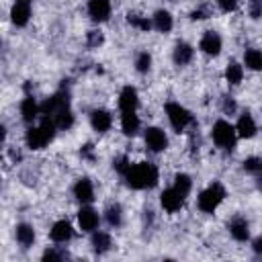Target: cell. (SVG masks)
I'll use <instances>...</instances> for the list:
<instances>
[{
	"instance_id": "5b68a950",
	"label": "cell",
	"mask_w": 262,
	"mask_h": 262,
	"mask_svg": "<svg viewBox=\"0 0 262 262\" xmlns=\"http://www.w3.org/2000/svg\"><path fill=\"white\" fill-rule=\"evenodd\" d=\"M166 115H168V121H170V125H172V129L174 131H184L190 123H192V115H190V111H186L180 102H168L166 106Z\"/></svg>"
},
{
	"instance_id": "74e56055",
	"label": "cell",
	"mask_w": 262,
	"mask_h": 262,
	"mask_svg": "<svg viewBox=\"0 0 262 262\" xmlns=\"http://www.w3.org/2000/svg\"><path fill=\"white\" fill-rule=\"evenodd\" d=\"M223 113H227V115L235 113V102H233L231 96H225V98H223Z\"/></svg>"
},
{
	"instance_id": "3957f363",
	"label": "cell",
	"mask_w": 262,
	"mask_h": 262,
	"mask_svg": "<svg viewBox=\"0 0 262 262\" xmlns=\"http://www.w3.org/2000/svg\"><path fill=\"white\" fill-rule=\"evenodd\" d=\"M211 137H213V141H215L217 147H221V149H233L235 147V139H237V131H235V127L229 121L219 119L211 127Z\"/></svg>"
},
{
	"instance_id": "8d00e7d4",
	"label": "cell",
	"mask_w": 262,
	"mask_h": 262,
	"mask_svg": "<svg viewBox=\"0 0 262 262\" xmlns=\"http://www.w3.org/2000/svg\"><path fill=\"white\" fill-rule=\"evenodd\" d=\"M217 4H219V8H221L223 12H231V10H235L237 0H217Z\"/></svg>"
},
{
	"instance_id": "44dd1931",
	"label": "cell",
	"mask_w": 262,
	"mask_h": 262,
	"mask_svg": "<svg viewBox=\"0 0 262 262\" xmlns=\"http://www.w3.org/2000/svg\"><path fill=\"white\" fill-rule=\"evenodd\" d=\"M151 25H154L156 31H160V33H168V31L172 29L174 20H172V14H170L168 10H156V14L151 16Z\"/></svg>"
},
{
	"instance_id": "f1b7e54d",
	"label": "cell",
	"mask_w": 262,
	"mask_h": 262,
	"mask_svg": "<svg viewBox=\"0 0 262 262\" xmlns=\"http://www.w3.org/2000/svg\"><path fill=\"white\" fill-rule=\"evenodd\" d=\"M127 23L133 25L135 29H141V31H149V29L154 27L147 16H141V14H135V12H129V14H127Z\"/></svg>"
},
{
	"instance_id": "60d3db41",
	"label": "cell",
	"mask_w": 262,
	"mask_h": 262,
	"mask_svg": "<svg viewBox=\"0 0 262 262\" xmlns=\"http://www.w3.org/2000/svg\"><path fill=\"white\" fill-rule=\"evenodd\" d=\"M16 2H27V4H29V2H31V0H16Z\"/></svg>"
},
{
	"instance_id": "277c9868",
	"label": "cell",
	"mask_w": 262,
	"mask_h": 262,
	"mask_svg": "<svg viewBox=\"0 0 262 262\" xmlns=\"http://www.w3.org/2000/svg\"><path fill=\"white\" fill-rule=\"evenodd\" d=\"M223 199H225V188H223V184L213 182V184H209V186L199 194L196 205H199V209H201L203 213H215V209L221 205Z\"/></svg>"
},
{
	"instance_id": "f546056e",
	"label": "cell",
	"mask_w": 262,
	"mask_h": 262,
	"mask_svg": "<svg viewBox=\"0 0 262 262\" xmlns=\"http://www.w3.org/2000/svg\"><path fill=\"white\" fill-rule=\"evenodd\" d=\"M149 68H151V55L147 51L137 53V57H135V70L139 74H145V72H149Z\"/></svg>"
},
{
	"instance_id": "603a6c76",
	"label": "cell",
	"mask_w": 262,
	"mask_h": 262,
	"mask_svg": "<svg viewBox=\"0 0 262 262\" xmlns=\"http://www.w3.org/2000/svg\"><path fill=\"white\" fill-rule=\"evenodd\" d=\"M111 246H113V242H111V235L108 233H104V231H92V250H94V254H104V252L111 250Z\"/></svg>"
},
{
	"instance_id": "6da1fadb",
	"label": "cell",
	"mask_w": 262,
	"mask_h": 262,
	"mask_svg": "<svg viewBox=\"0 0 262 262\" xmlns=\"http://www.w3.org/2000/svg\"><path fill=\"white\" fill-rule=\"evenodd\" d=\"M125 182L129 188L135 190H145V188H154L160 180V172L156 168V164L151 162H139L129 166V170L125 172Z\"/></svg>"
},
{
	"instance_id": "30bf717a",
	"label": "cell",
	"mask_w": 262,
	"mask_h": 262,
	"mask_svg": "<svg viewBox=\"0 0 262 262\" xmlns=\"http://www.w3.org/2000/svg\"><path fill=\"white\" fill-rule=\"evenodd\" d=\"M139 106V94L133 86H125L119 94V108L123 113H133Z\"/></svg>"
},
{
	"instance_id": "9a60e30c",
	"label": "cell",
	"mask_w": 262,
	"mask_h": 262,
	"mask_svg": "<svg viewBox=\"0 0 262 262\" xmlns=\"http://www.w3.org/2000/svg\"><path fill=\"white\" fill-rule=\"evenodd\" d=\"M235 131H237V135H239V137H244V139L254 137V135H256V131H258L254 117H252L250 113L239 115V119H237V123H235Z\"/></svg>"
},
{
	"instance_id": "7c38bea8",
	"label": "cell",
	"mask_w": 262,
	"mask_h": 262,
	"mask_svg": "<svg viewBox=\"0 0 262 262\" xmlns=\"http://www.w3.org/2000/svg\"><path fill=\"white\" fill-rule=\"evenodd\" d=\"M90 125H92V129L96 133H106L111 129V125H113V117L104 108H94L90 113Z\"/></svg>"
},
{
	"instance_id": "7a4b0ae2",
	"label": "cell",
	"mask_w": 262,
	"mask_h": 262,
	"mask_svg": "<svg viewBox=\"0 0 262 262\" xmlns=\"http://www.w3.org/2000/svg\"><path fill=\"white\" fill-rule=\"evenodd\" d=\"M57 131V125L51 117H41V123L35 127H29L25 133V143L29 149H43L49 141H53Z\"/></svg>"
},
{
	"instance_id": "ac0fdd59",
	"label": "cell",
	"mask_w": 262,
	"mask_h": 262,
	"mask_svg": "<svg viewBox=\"0 0 262 262\" xmlns=\"http://www.w3.org/2000/svg\"><path fill=\"white\" fill-rule=\"evenodd\" d=\"M31 18V6L27 2H16L12 8H10V20L16 25V27H25Z\"/></svg>"
},
{
	"instance_id": "4fadbf2b",
	"label": "cell",
	"mask_w": 262,
	"mask_h": 262,
	"mask_svg": "<svg viewBox=\"0 0 262 262\" xmlns=\"http://www.w3.org/2000/svg\"><path fill=\"white\" fill-rule=\"evenodd\" d=\"M227 229H229V233H231V237H233L235 242H246V239L250 237V223H248L246 217H242V215H235V217L229 221Z\"/></svg>"
},
{
	"instance_id": "52a82bcc",
	"label": "cell",
	"mask_w": 262,
	"mask_h": 262,
	"mask_svg": "<svg viewBox=\"0 0 262 262\" xmlns=\"http://www.w3.org/2000/svg\"><path fill=\"white\" fill-rule=\"evenodd\" d=\"M98 223H100V217H98V213H96L92 207L86 205V207H82V209L78 211V225H80L82 231L92 233V231H96Z\"/></svg>"
},
{
	"instance_id": "5bb4252c",
	"label": "cell",
	"mask_w": 262,
	"mask_h": 262,
	"mask_svg": "<svg viewBox=\"0 0 262 262\" xmlns=\"http://www.w3.org/2000/svg\"><path fill=\"white\" fill-rule=\"evenodd\" d=\"M160 203H162V207H164L168 213H176V211H180V207L184 205V196H180V194L174 190V186H172V188L162 190Z\"/></svg>"
},
{
	"instance_id": "7402d4cb",
	"label": "cell",
	"mask_w": 262,
	"mask_h": 262,
	"mask_svg": "<svg viewBox=\"0 0 262 262\" xmlns=\"http://www.w3.org/2000/svg\"><path fill=\"white\" fill-rule=\"evenodd\" d=\"M121 131H123L127 137H133V135L139 131V117L135 115V111L121 115Z\"/></svg>"
},
{
	"instance_id": "e0dca14e",
	"label": "cell",
	"mask_w": 262,
	"mask_h": 262,
	"mask_svg": "<svg viewBox=\"0 0 262 262\" xmlns=\"http://www.w3.org/2000/svg\"><path fill=\"white\" fill-rule=\"evenodd\" d=\"M72 192H74V196L80 201V203H92V199H94V186H92V182L88 180V178H80L76 184H74V188H72Z\"/></svg>"
},
{
	"instance_id": "2e32d148",
	"label": "cell",
	"mask_w": 262,
	"mask_h": 262,
	"mask_svg": "<svg viewBox=\"0 0 262 262\" xmlns=\"http://www.w3.org/2000/svg\"><path fill=\"white\" fill-rule=\"evenodd\" d=\"M20 115H23V121L31 125V123L41 115V104H37V100L27 94V96L23 98V102H20Z\"/></svg>"
},
{
	"instance_id": "9c48e42d",
	"label": "cell",
	"mask_w": 262,
	"mask_h": 262,
	"mask_svg": "<svg viewBox=\"0 0 262 262\" xmlns=\"http://www.w3.org/2000/svg\"><path fill=\"white\" fill-rule=\"evenodd\" d=\"M201 51L207 53V55H219L221 47H223V41L219 37V33L215 31H205V35L201 37V43H199Z\"/></svg>"
},
{
	"instance_id": "f35d334b",
	"label": "cell",
	"mask_w": 262,
	"mask_h": 262,
	"mask_svg": "<svg viewBox=\"0 0 262 262\" xmlns=\"http://www.w3.org/2000/svg\"><path fill=\"white\" fill-rule=\"evenodd\" d=\"M80 156L86 158V160H92V158H94V147H92V143H86V145L80 149Z\"/></svg>"
},
{
	"instance_id": "1f68e13d",
	"label": "cell",
	"mask_w": 262,
	"mask_h": 262,
	"mask_svg": "<svg viewBox=\"0 0 262 262\" xmlns=\"http://www.w3.org/2000/svg\"><path fill=\"white\" fill-rule=\"evenodd\" d=\"M129 166H131V164H129L127 156H117V158L113 160V168H115V170H117L121 176H125V172L129 170Z\"/></svg>"
},
{
	"instance_id": "d590c367",
	"label": "cell",
	"mask_w": 262,
	"mask_h": 262,
	"mask_svg": "<svg viewBox=\"0 0 262 262\" xmlns=\"http://www.w3.org/2000/svg\"><path fill=\"white\" fill-rule=\"evenodd\" d=\"M207 16H209V6H201V8H196V10L190 12V18L192 20H203Z\"/></svg>"
},
{
	"instance_id": "4316f807",
	"label": "cell",
	"mask_w": 262,
	"mask_h": 262,
	"mask_svg": "<svg viewBox=\"0 0 262 262\" xmlns=\"http://www.w3.org/2000/svg\"><path fill=\"white\" fill-rule=\"evenodd\" d=\"M190 188H192V180H190V176L188 174H184V172H180V174H176L174 176V190L180 194V196H188V192H190Z\"/></svg>"
},
{
	"instance_id": "ba28073f",
	"label": "cell",
	"mask_w": 262,
	"mask_h": 262,
	"mask_svg": "<svg viewBox=\"0 0 262 262\" xmlns=\"http://www.w3.org/2000/svg\"><path fill=\"white\" fill-rule=\"evenodd\" d=\"M49 235H51V239H53L55 244H66V242H70V239L74 237L72 223H70L68 219L55 221V223L51 225V229H49Z\"/></svg>"
},
{
	"instance_id": "836d02e7",
	"label": "cell",
	"mask_w": 262,
	"mask_h": 262,
	"mask_svg": "<svg viewBox=\"0 0 262 262\" xmlns=\"http://www.w3.org/2000/svg\"><path fill=\"white\" fill-rule=\"evenodd\" d=\"M250 16L252 18L262 16V0H250Z\"/></svg>"
},
{
	"instance_id": "484cf974",
	"label": "cell",
	"mask_w": 262,
	"mask_h": 262,
	"mask_svg": "<svg viewBox=\"0 0 262 262\" xmlns=\"http://www.w3.org/2000/svg\"><path fill=\"white\" fill-rule=\"evenodd\" d=\"M244 63H246V68H250V70H254V72H260L262 70V51L260 49H246V53H244Z\"/></svg>"
},
{
	"instance_id": "8fae6325",
	"label": "cell",
	"mask_w": 262,
	"mask_h": 262,
	"mask_svg": "<svg viewBox=\"0 0 262 262\" xmlns=\"http://www.w3.org/2000/svg\"><path fill=\"white\" fill-rule=\"evenodd\" d=\"M88 16L94 23H102L111 16V0H88Z\"/></svg>"
},
{
	"instance_id": "d6a6232c",
	"label": "cell",
	"mask_w": 262,
	"mask_h": 262,
	"mask_svg": "<svg viewBox=\"0 0 262 262\" xmlns=\"http://www.w3.org/2000/svg\"><path fill=\"white\" fill-rule=\"evenodd\" d=\"M102 41H104V37H102L100 31H90V33H88V45H90V47H98Z\"/></svg>"
},
{
	"instance_id": "83f0119b",
	"label": "cell",
	"mask_w": 262,
	"mask_h": 262,
	"mask_svg": "<svg viewBox=\"0 0 262 262\" xmlns=\"http://www.w3.org/2000/svg\"><path fill=\"white\" fill-rule=\"evenodd\" d=\"M242 78H244V68L239 66V63H235V61H231L227 68H225V80L229 82V84H239L242 82Z\"/></svg>"
},
{
	"instance_id": "cb8c5ba5",
	"label": "cell",
	"mask_w": 262,
	"mask_h": 262,
	"mask_svg": "<svg viewBox=\"0 0 262 262\" xmlns=\"http://www.w3.org/2000/svg\"><path fill=\"white\" fill-rule=\"evenodd\" d=\"M51 119L55 121L57 129H61V131H66V129H70V127L74 125V113H72L70 104H68V106H63L61 111H57V113H55Z\"/></svg>"
},
{
	"instance_id": "e575fe53",
	"label": "cell",
	"mask_w": 262,
	"mask_h": 262,
	"mask_svg": "<svg viewBox=\"0 0 262 262\" xmlns=\"http://www.w3.org/2000/svg\"><path fill=\"white\" fill-rule=\"evenodd\" d=\"M63 256H66L63 252H57V250H45L43 260H45V262H57V260H61Z\"/></svg>"
},
{
	"instance_id": "d6986e66",
	"label": "cell",
	"mask_w": 262,
	"mask_h": 262,
	"mask_svg": "<svg viewBox=\"0 0 262 262\" xmlns=\"http://www.w3.org/2000/svg\"><path fill=\"white\" fill-rule=\"evenodd\" d=\"M192 55H194V49H192L188 43L178 41V43L174 45L172 59H174V63H176V66H186V63L192 59Z\"/></svg>"
},
{
	"instance_id": "4dcf8cb0",
	"label": "cell",
	"mask_w": 262,
	"mask_h": 262,
	"mask_svg": "<svg viewBox=\"0 0 262 262\" xmlns=\"http://www.w3.org/2000/svg\"><path fill=\"white\" fill-rule=\"evenodd\" d=\"M242 166H244V170H246L248 174H258V172H262V158L250 156V158H246V160L242 162Z\"/></svg>"
},
{
	"instance_id": "ffe728a7",
	"label": "cell",
	"mask_w": 262,
	"mask_h": 262,
	"mask_svg": "<svg viewBox=\"0 0 262 262\" xmlns=\"http://www.w3.org/2000/svg\"><path fill=\"white\" fill-rule=\"evenodd\" d=\"M14 237L23 248H31L35 244V229L29 223H18L14 227Z\"/></svg>"
},
{
	"instance_id": "8992f818",
	"label": "cell",
	"mask_w": 262,
	"mask_h": 262,
	"mask_svg": "<svg viewBox=\"0 0 262 262\" xmlns=\"http://www.w3.org/2000/svg\"><path fill=\"white\" fill-rule=\"evenodd\" d=\"M143 139H145L147 149L154 151V154H160V151H164L168 147V137L160 127H147Z\"/></svg>"
},
{
	"instance_id": "d4e9b609",
	"label": "cell",
	"mask_w": 262,
	"mask_h": 262,
	"mask_svg": "<svg viewBox=\"0 0 262 262\" xmlns=\"http://www.w3.org/2000/svg\"><path fill=\"white\" fill-rule=\"evenodd\" d=\"M104 217H106V223L111 227H119L123 223V209H121V205L119 203H111L106 207V211H104Z\"/></svg>"
},
{
	"instance_id": "ab89813d",
	"label": "cell",
	"mask_w": 262,
	"mask_h": 262,
	"mask_svg": "<svg viewBox=\"0 0 262 262\" xmlns=\"http://www.w3.org/2000/svg\"><path fill=\"white\" fill-rule=\"evenodd\" d=\"M252 250H254L258 256H262V235H260V237H256V239L252 242Z\"/></svg>"
}]
</instances>
